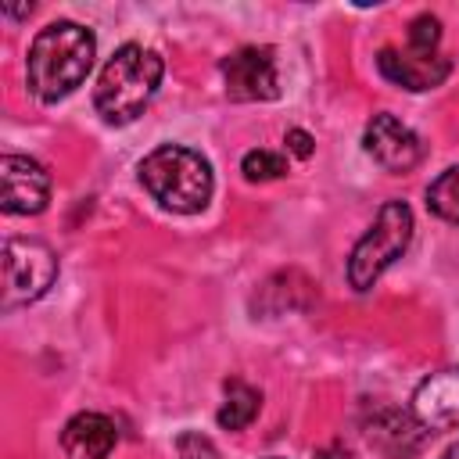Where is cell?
<instances>
[{
    "mask_svg": "<svg viewBox=\"0 0 459 459\" xmlns=\"http://www.w3.org/2000/svg\"><path fill=\"white\" fill-rule=\"evenodd\" d=\"M93 54H97V39L86 25L50 22L47 29L36 32V39L29 47V65H25L29 90L43 104H54V100L68 97L90 75Z\"/></svg>",
    "mask_w": 459,
    "mask_h": 459,
    "instance_id": "cell-1",
    "label": "cell"
},
{
    "mask_svg": "<svg viewBox=\"0 0 459 459\" xmlns=\"http://www.w3.org/2000/svg\"><path fill=\"white\" fill-rule=\"evenodd\" d=\"M161 72H165V65L154 50H147L140 43L118 47L108 57V65L100 68V79L93 90V104H97L100 118L111 126H126L136 115H143V108L158 93Z\"/></svg>",
    "mask_w": 459,
    "mask_h": 459,
    "instance_id": "cell-2",
    "label": "cell"
},
{
    "mask_svg": "<svg viewBox=\"0 0 459 459\" xmlns=\"http://www.w3.org/2000/svg\"><path fill=\"white\" fill-rule=\"evenodd\" d=\"M140 183L161 208L194 215L212 197V165L183 143H161L140 161Z\"/></svg>",
    "mask_w": 459,
    "mask_h": 459,
    "instance_id": "cell-3",
    "label": "cell"
},
{
    "mask_svg": "<svg viewBox=\"0 0 459 459\" xmlns=\"http://www.w3.org/2000/svg\"><path fill=\"white\" fill-rule=\"evenodd\" d=\"M409 240H412V212H409V204H405V201H387V204L377 212L373 226H369V230L359 237V244L351 247V258H348V283H351L355 290H369V287L380 280V273H384L394 258L405 255Z\"/></svg>",
    "mask_w": 459,
    "mask_h": 459,
    "instance_id": "cell-4",
    "label": "cell"
},
{
    "mask_svg": "<svg viewBox=\"0 0 459 459\" xmlns=\"http://www.w3.org/2000/svg\"><path fill=\"white\" fill-rule=\"evenodd\" d=\"M57 280V255L43 240L11 237L4 244V308L29 305Z\"/></svg>",
    "mask_w": 459,
    "mask_h": 459,
    "instance_id": "cell-5",
    "label": "cell"
},
{
    "mask_svg": "<svg viewBox=\"0 0 459 459\" xmlns=\"http://www.w3.org/2000/svg\"><path fill=\"white\" fill-rule=\"evenodd\" d=\"M219 68L226 79V93L233 100H276L280 97L276 57L269 47H240L230 57H222Z\"/></svg>",
    "mask_w": 459,
    "mask_h": 459,
    "instance_id": "cell-6",
    "label": "cell"
},
{
    "mask_svg": "<svg viewBox=\"0 0 459 459\" xmlns=\"http://www.w3.org/2000/svg\"><path fill=\"white\" fill-rule=\"evenodd\" d=\"M50 201V176L36 158L4 154L0 158V204L11 215H36Z\"/></svg>",
    "mask_w": 459,
    "mask_h": 459,
    "instance_id": "cell-7",
    "label": "cell"
},
{
    "mask_svg": "<svg viewBox=\"0 0 459 459\" xmlns=\"http://www.w3.org/2000/svg\"><path fill=\"white\" fill-rule=\"evenodd\" d=\"M362 147L387 172H409L423 158L420 136L405 122H398L394 115H373L366 133H362Z\"/></svg>",
    "mask_w": 459,
    "mask_h": 459,
    "instance_id": "cell-8",
    "label": "cell"
},
{
    "mask_svg": "<svg viewBox=\"0 0 459 459\" xmlns=\"http://www.w3.org/2000/svg\"><path fill=\"white\" fill-rule=\"evenodd\" d=\"M412 416L427 430L459 427V366L430 373L412 394Z\"/></svg>",
    "mask_w": 459,
    "mask_h": 459,
    "instance_id": "cell-9",
    "label": "cell"
},
{
    "mask_svg": "<svg viewBox=\"0 0 459 459\" xmlns=\"http://www.w3.org/2000/svg\"><path fill=\"white\" fill-rule=\"evenodd\" d=\"M377 68L384 79H391L394 86H405L412 93L420 90H434L445 82V75L452 72V61L448 57H416V54H398L394 47H384L377 54Z\"/></svg>",
    "mask_w": 459,
    "mask_h": 459,
    "instance_id": "cell-10",
    "label": "cell"
},
{
    "mask_svg": "<svg viewBox=\"0 0 459 459\" xmlns=\"http://www.w3.org/2000/svg\"><path fill=\"white\" fill-rule=\"evenodd\" d=\"M366 437L377 445V448H384L387 455H412L423 441H427V427L420 423V420H412V416H405V412H398V409H391V405H380V409H373V416L366 420Z\"/></svg>",
    "mask_w": 459,
    "mask_h": 459,
    "instance_id": "cell-11",
    "label": "cell"
},
{
    "mask_svg": "<svg viewBox=\"0 0 459 459\" xmlns=\"http://www.w3.org/2000/svg\"><path fill=\"white\" fill-rule=\"evenodd\" d=\"M115 441L118 430L104 412H79L61 430V448L68 459H108Z\"/></svg>",
    "mask_w": 459,
    "mask_h": 459,
    "instance_id": "cell-12",
    "label": "cell"
},
{
    "mask_svg": "<svg viewBox=\"0 0 459 459\" xmlns=\"http://www.w3.org/2000/svg\"><path fill=\"white\" fill-rule=\"evenodd\" d=\"M258 409H262V394H258L251 384H244V380H226V398H222L215 420H219V427H226V430H244V427L258 416Z\"/></svg>",
    "mask_w": 459,
    "mask_h": 459,
    "instance_id": "cell-13",
    "label": "cell"
},
{
    "mask_svg": "<svg viewBox=\"0 0 459 459\" xmlns=\"http://www.w3.org/2000/svg\"><path fill=\"white\" fill-rule=\"evenodd\" d=\"M427 208H430L437 219L459 226V165L445 169V172L427 186Z\"/></svg>",
    "mask_w": 459,
    "mask_h": 459,
    "instance_id": "cell-14",
    "label": "cell"
},
{
    "mask_svg": "<svg viewBox=\"0 0 459 459\" xmlns=\"http://www.w3.org/2000/svg\"><path fill=\"white\" fill-rule=\"evenodd\" d=\"M240 172H244V179H251V183H265V179H276V176L287 172V158L276 154V151L258 147V151H247V154H244Z\"/></svg>",
    "mask_w": 459,
    "mask_h": 459,
    "instance_id": "cell-15",
    "label": "cell"
},
{
    "mask_svg": "<svg viewBox=\"0 0 459 459\" xmlns=\"http://www.w3.org/2000/svg\"><path fill=\"white\" fill-rule=\"evenodd\" d=\"M437 43H441V22L434 14H420L409 25V54L416 57H437Z\"/></svg>",
    "mask_w": 459,
    "mask_h": 459,
    "instance_id": "cell-16",
    "label": "cell"
},
{
    "mask_svg": "<svg viewBox=\"0 0 459 459\" xmlns=\"http://www.w3.org/2000/svg\"><path fill=\"white\" fill-rule=\"evenodd\" d=\"M176 459H219V448L204 434L186 430L176 437Z\"/></svg>",
    "mask_w": 459,
    "mask_h": 459,
    "instance_id": "cell-17",
    "label": "cell"
},
{
    "mask_svg": "<svg viewBox=\"0 0 459 459\" xmlns=\"http://www.w3.org/2000/svg\"><path fill=\"white\" fill-rule=\"evenodd\" d=\"M287 147H290L298 158H308V154H312V136H308L305 129H290V133H287Z\"/></svg>",
    "mask_w": 459,
    "mask_h": 459,
    "instance_id": "cell-18",
    "label": "cell"
},
{
    "mask_svg": "<svg viewBox=\"0 0 459 459\" xmlns=\"http://www.w3.org/2000/svg\"><path fill=\"white\" fill-rule=\"evenodd\" d=\"M316 459H348V452H341V448H323Z\"/></svg>",
    "mask_w": 459,
    "mask_h": 459,
    "instance_id": "cell-19",
    "label": "cell"
},
{
    "mask_svg": "<svg viewBox=\"0 0 459 459\" xmlns=\"http://www.w3.org/2000/svg\"><path fill=\"white\" fill-rule=\"evenodd\" d=\"M441 459H459V441H455V445H448V448H445V455H441Z\"/></svg>",
    "mask_w": 459,
    "mask_h": 459,
    "instance_id": "cell-20",
    "label": "cell"
}]
</instances>
